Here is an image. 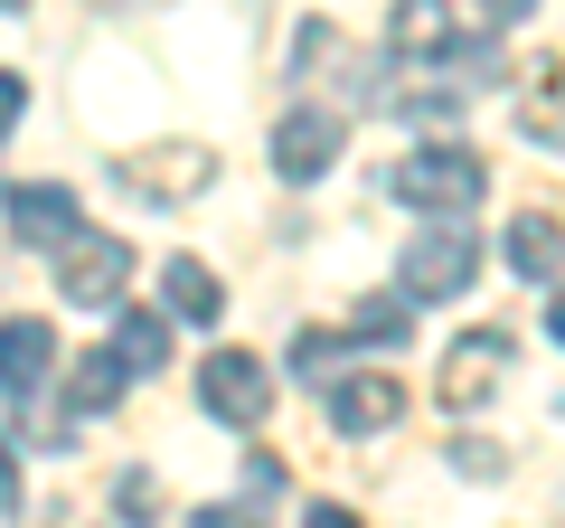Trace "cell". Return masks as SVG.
Wrapping results in <instances>:
<instances>
[{
	"instance_id": "1",
	"label": "cell",
	"mask_w": 565,
	"mask_h": 528,
	"mask_svg": "<svg viewBox=\"0 0 565 528\" xmlns=\"http://www.w3.org/2000/svg\"><path fill=\"white\" fill-rule=\"evenodd\" d=\"M396 199L405 208H434V218H471L490 199V161L471 142H424L396 161Z\"/></svg>"
},
{
	"instance_id": "2",
	"label": "cell",
	"mask_w": 565,
	"mask_h": 528,
	"mask_svg": "<svg viewBox=\"0 0 565 528\" xmlns=\"http://www.w3.org/2000/svg\"><path fill=\"white\" fill-rule=\"evenodd\" d=\"M471 274H481V236H471V226H424V236L405 245V293H415V303H452Z\"/></svg>"
},
{
	"instance_id": "3",
	"label": "cell",
	"mask_w": 565,
	"mask_h": 528,
	"mask_svg": "<svg viewBox=\"0 0 565 528\" xmlns=\"http://www.w3.org/2000/svg\"><path fill=\"white\" fill-rule=\"evenodd\" d=\"M199 406L217 415V425H264V406H274V378H264V359L217 349V359L199 368Z\"/></svg>"
},
{
	"instance_id": "4",
	"label": "cell",
	"mask_w": 565,
	"mask_h": 528,
	"mask_svg": "<svg viewBox=\"0 0 565 528\" xmlns=\"http://www.w3.org/2000/svg\"><path fill=\"white\" fill-rule=\"evenodd\" d=\"M122 274H132V245L122 236H76L57 255V303H76V311H104L122 293Z\"/></svg>"
},
{
	"instance_id": "5",
	"label": "cell",
	"mask_w": 565,
	"mask_h": 528,
	"mask_svg": "<svg viewBox=\"0 0 565 528\" xmlns=\"http://www.w3.org/2000/svg\"><path fill=\"white\" fill-rule=\"evenodd\" d=\"M509 359H519V349H509V330H462V340L444 349V378H434V397H444V406H481L490 387L509 378Z\"/></svg>"
},
{
	"instance_id": "6",
	"label": "cell",
	"mask_w": 565,
	"mask_h": 528,
	"mask_svg": "<svg viewBox=\"0 0 565 528\" xmlns=\"http://www.w3.org/2000/svg\"><path fill=\"white\" fill-rule=\"evenodd\" d=\"M0 349H10V444H29V397L47 387V368H57V340H47V321H0Z\"/></svg>"
},
{
	"instance_id": "7",
	"label": "cell",
	"mask_w": 565,
	"mask_h": 528,
	"mask_svg": "<svg viewBox=\"0 0 565 528\" xmlns=\"http://www.w3.org/2000/svg\"><path fill=\"white\" fill-rule=\"evenodd\" d=\"M330 161H340V114L302 104V114L274 123V170H282V180H321Z\"/></svg>"
},
{
	"instance_id": "8",
	"label": "cell",
	"mask_w": 565,
	"mask_h": 528,
	"mask_svg": "<svg viewBox=\"0 0 565 528\" xmlns=\"http://www.w3.org/2000/svg\"><path fill=\"white\" fill-rule=\"evenodd\" d=\"M386 47H396V57H415V66H452V57H462V39H452V10H444V0H396Z\"/></svg>"
},
{
	"instance_id": "9",
	"label": "cell",
	"mask_w": 565,
	"mask_h": 528,
	"mask_svg": "<svg viewBox=\"0 0 565 528\" xmlns=\"http://www.w3.org/2000/svg\"><path fill=\"white\" fill-rule=\"evenodd\" d=\"M122 189H141V199H189V189L217 180V161L207 151H122Z\"/></svg>"
},
{
	"instance_id": "10",
	"label": "cell",
	"mask_w": 565,
	"mask_h": 528,
	"mask_svg": "<svg viewBox=\"0 0 565 528\" xmlns=\"http://www.w3.org/2000/svg\"><path fill=\"white\" fill-rule=\"evenodd\" d=\"M10 236L20 245H76V199H66V189H39V180H20L10 189Z\"/></svg>"
},
{
	"instance_id": "11",
	"label": "cell",
	"mask_w": 565,
	"mask_h": 528,
	"mask_svg": "<svg viewBox=\"0 0 565 528\" xmlns=\"http://www.w3.org/2000/svg\"><path fill=\"white\" fill-rule=\"evenodd\" d=\"M405 415V387L396 378H340L330 387V425L340 434H377V425H396Z\"/></svg>"
},
{
	"instance_id": "12",
	"label": "cell",
	"mask_w": 565,
	"mask_h": 528,
	"mask_svg": "<svg viewBox=\"0 0 565 528\" xmlns=\"http://www.w3.org/2000/svg\"><path fill=\"white\" fill-rule=\"evenodd\" d=\"M161 293H170V321H217V311H226V293H217V274H207V264H189V255H170V274H161Z\"/></svg>"
},
{
	"instance_id": "13",
	"label": "cell",
	"mask_w": 565,
	"mask_h": 528,
	"mask_svg": "<svg viewBox=\"0 0 565 528\" xmlns=\"http://www.w3.org/2000/svg\"><path fill=\"white\" fill-rule=\"evenodd\" d=\"M509 264H519V274H537V284H546V274H565V226L527 208V218L509 226Z\"/></svg>"
},
{
	"instance_id": "14",
	"label": "cell",
	"mask_w": 565,
	"mask_h": 528,
	"mask_svg": "<svg viewBox=\"0 0 565 528\" xmlns=\"http://www.w3.org/2000/svg\"><path fill=\"white\" fill-rule=\"evenodd\" d=\"M114 359L132 368V378H161V359H170V330H161V311H122V330H114Z\"/></svg>"
},
{
	"instance_id": "15",
	"label": "cell",
	"mask_w": 565,
	"mask_h": 528,
	"mask_svg": "<svg viewBox=\"0 0 565 528\" xmlns=\"http://www.w3.org/2000/svg\"><path fill=\"white\" fill-rule=\"evenodd\" d=\"M122 378H132V368H122L114 349H85V359H76V387H66V406H76V415H104V406L122 397Z\"/></svg>"
},
{
	"instance_id": "16",
	"label": "cell",
	"mask_w": 565,
	"mask_h": 528,
	"mask_svg": "<svg viewBox=\"0 0 565 528\" xmlns=\"http://www.w3.org/2000/svg\"><path fill=\"white\" fill-rule=\"evenodd\" d=\"M565 66H537V85H527V133H537L546 151H565Z\"/></svg>"
},
{
	"instance_id": "17",
	"label": "cell",
	"mask_w": 565,
	"mask_h": 528,
	"mask_svg": "<svg viewBox=\"0 0 565 528\" xmlns=\"http://www.w3.org/2000/svg\"><path fill=\"white\" fill-rule=\"evenodd\" d=\"M405 330H415V311L386 303V293H367V303L349 311V340H405Z\"/></svg>"
},
{
	"instance_id": "18",
	"label": "cell",
	"mask_w": 565,
	"mask_h": 528,
	"mask_svg": "<svg viewBox=\"0 0 565 528\" xmlns=\"http://www.w3.org/2000/svg\"><path fill=\"white\" fill-rule=\"evenodd\" d=\"M264 500H274V490L245 482V500H207V509H189V528H264Z\"/></svg>"
},
{
	"instance_id": "19",
	"label": "cell",
	"mask_w": 565,
	"mask_h": 528,
	"mask_svg": "<svg viewBox=\"0 0 565 528\" xmlns=\"http://www.w3.org/2000/svg\"><path fill=\"white\" fill-rule=\"evenodd\" d=\"M452 472H471V482H490V472H500V444H481V434H462V444H452Z\"/></svg>"
},
{
	"instance_id": "20",
	"label": "cell",
	"mask_w": 565,
	"mask_h": 528,
	"mask_svg": "<svg viewBox=\"0 0 565 528\" xmlns=\"http://www.w3.org/2000/svg\"><path fill=\"white\" fill-rule=\"evenodd\" d=\"M302 528H359V509H340V500H311V509H302Z\"/></svg>"
},
{
	"instance_id": "21",
	"label": "cell",
	"mask_w": 565,
	"mask_h": 528,
	"mask_svg": "<svg viewBox=\"0 0 565 528\" xmlns=\"http://www.w3.org/2000/svg\"><path fill=\"white\" fill-rule=\"evenodd\" d=\"M527 10H537V0H481V20H490V29H509V20H527Z\"/></svg>"
},
{
	"instance_id": "22",
	"label": "cell",
	"mask_w": 565,
	"mask_h": 528,
	"mask_svg": "<svg viewBox=\"0 0 565 528\" xmlns=\"http://www.w3.org/2000/svg\"><path fill=\"white\" fill-rule=\"evenodd\" d=\"M546 330H556V349H565V293H556V303H546Z\"/></svg>"
}]
</instances>
